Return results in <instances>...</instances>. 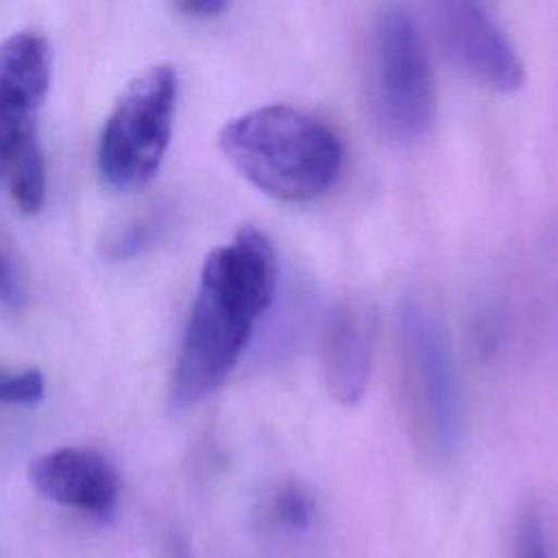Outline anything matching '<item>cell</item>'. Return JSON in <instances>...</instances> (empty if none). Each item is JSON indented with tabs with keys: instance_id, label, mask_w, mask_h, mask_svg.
<instances>
[{
	"instance_id": "cell-4",
	"label": "cell",
	"mask_w": 558,
	"mask_h": 558,
	"mask_svg": "<svg viewBox=\"0 0 558 558\" xmlns=\"http://www.w3.org/2000/svg\"><path fill=\"white\" fill-rule=\"evenodd\" d=\"M50 85V48L33 31L0 44V181L22 214L46 203V161L37 135V113Z\"/></svg>"
},
{
	"instance_id": "cell-1",
	"label": "cell",
	"mask_w": 558,
	"mask_h": 558,
	"mask_svg": "<svg viewBox=\"0 0 558 558\" xmlns=\"http://www.w3.org/2000/svg\"><path fill=\"white\" fill-rule=\"evenodd\" d=\"M277 275L272 244L253 227L207 255L172 371L174 410H187L222 386L275 299Z\"/></svg>"
},
{
	"instance_id": "cell-11",
	"label": "cell",
	"mask_w": 558,
	"mask_h": 558,
	"mask_svg": "<svg viewBox=\"0 0 558 558\" xmlns=\"http://www.w3.org/2000/svg\"><path fill=\"white\" fill-rule=\"evenodd\" d=\"M312 512L310 499L296 490V488H283L277 493V499L272 504V517L288 527H301L307 523V517Z\"/></svg>"
},
{
	"instance_id": "cell-6",
	"label": "cell",
	"mask_w": 558,
	"mask_h": 558,
	"mask_svg": "<svg viewBox=\"0 0 558 558\" xmlns=\"http://www.w3.org/2000/svg\"><path fill=\"white\" fill-rule=\"evenodd\" d=\"M368 98L375 122L395 140H416L434 120L429 59L414 20L399 4L384 7L373 24Z\"/></svg>"
},
{
	"instance_id": "cell-8",
	"label": "cell",
	"mask_w": 558,
	"mask_h": 558,
	"mask_svg": "<svg viewBox=\"0 0 558 558\" xmlns=\"http://www.w3.org/2000/svg\"><path fill=\"white\" fill-rule=\"evenodd\" d=\"M31 486L48 501L105 517L120 499V475L98 451L87 447H59L37 456L28 466Z\"/></svg>"
},
{
	"instance_id": "cell-13",
	"label": "cell",
	"mask_w": 558,
	"mask_h": 558,
	"mask_svg": "<svg viewBox=\"0 0 558 558\" xmlns=\"http://www.w3.org/2000/svg\"><path fill=\"white\" fill-rule=\"evenodd\" d=\"M179 11L192 17H216L220 15L229 0H174Z\"/></svg>"
},
{
	"instance_id": "cell-14",
	"label": "cell",
	"mask_w": 558,
	"mask_h": 558,
	"mask_svg": "<svg viewBox=\"0 0 558 558\" xmlns=\"http://www.w3.org/2000/svg\"><path fill=\"white\" fill-rule=\"evenodd\" d=\"M0 301L15 305L20 301V288L13 279L11 268L7 266V262L0 257Z\"/></svg>"
},
{
	"instance_id": "cell-10",
	"label": "cell",
	"mask_w": 558,
	"mask_h": 558,
	"mask_svg": "<svg viewBox=\"0 0 558 558\" xmlns=\"http://www.w3.org/2000/svg\"><path fill=\"white\" fill-rule=\"evenodd\" d=\"M44 390L46 381L37 368H0V405H33Z\"/></svg>"
},
{
	"instance_id": "cell-9",
	"label": "cell",
	"mask_w": 558,
	"mask_h": 558,
	"mask_svg": "<svg viewBox=\"0 0 558 558\" xmlns=\"http://www.w3.org/2000/svg\"><path fill=\"white\" fill-rule=\"evenodd\" d=\"M375 342V318L360 299H344L327 316L320 366L327 395L338 405H355L366 390Z\"/></svg>"
},
{
	"instance_id": "cell-7",
	"label": "cell",
	"mask_w": 558,
	"mask_h": 558,
	"mask_svg": "<svg viewBox=\"0 0 558 558\" xmlns=\"http://www.w3.org/2000/svg\"><path fill=\"white\" fill-rule=\"evenodd\" d=\"M432 13L440 41L458 68L499 92H512L523 83V65L482 0H432Z\"/></svg>"
},
{
	"instance_id": "cell-2",
	"label": "cell",
	"mask_w": 558,
	"mask_h": 558,
	"mask_svg": "<svg viewBox=\"0 0 558 558\" xmlns=\"http://www.w3.org/2000/svg\"><path fill=\"white\" fill-rule=\"evenodd\" d=\"M218 144L231 166L264 194L301 203L325 194L342 168V144L318 118L266 105L229 120Z\"/></svg>"
},
{
	"instance_id": "cell-12",
	"label": "cell",
	"mask_w": 558,
	"mask_h": 558,
	"mask_svg": "<svg viewBox=\"0 0 558 558\" xmlns=\"http://www.w3.org/2000/svg\"><path fill=\"white\" fill-rule=\"evenodd\" d=\"M517 558H547L543 525L534 508H527L519 521Z\"/></svg>"
},
{
	"instance_id": "cell-5",
	"label": "cell",
	"mask_w": 558,
	"mask_h": 558,
	"mask_svg": "<svg viewBox=\"0 0 558 558\" xmlns=\"http://www.w3.org/2000/svg\"><path fill=\"white\" fill-rule=\"evenodd\" d=\"M174 107L177 72L170 65H153L122 89L96 150L105 187L129 194L155 179L170 144Z\"/></svg>"
},
{
	"instance_id": "cell-3",
	"label": "cell",
	"mask_w": 558,
	"mask_h": 558,
	"mask_svg": "<svg viewBox=\"0 0 558 558\" xmlns=\"http://www.w3.org/2000/svg\"><path fill=\"white\" fill-rule=\"evenodd\" d=\"M399 355L412 436L427 458L442 462L460 445V381L440 316L414 296L399 310Z\"/></svg>"
}]
</instances>
